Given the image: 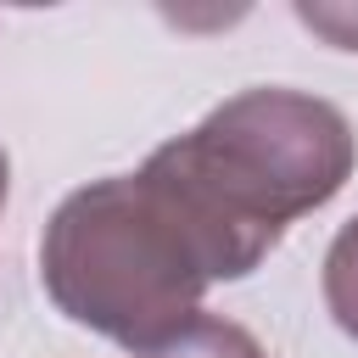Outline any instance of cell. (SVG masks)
<instances>
[{
  "mask_svg": "<svg viewBox=\"0 0 358 358\" xmlns=\"http://www.w3.org/2000/svg\"><path fill=\"white\" fill-rule=\"evenodd\" d=\"M6 173H11V168H6V151H0V207H6Z\"/></svg>",
  "mask_w": 358,
  "mask_h": 358,
  "instance_id": "cell-6",
  "label": "cell"
},
{
  "mask_svg": "<svg viewBox=\"0 0 358 358\" xmlns=\"http://www.w3.org/2000/svg\"><path fill=\"white\" fill-rule=\"evenodd\" d=\"M140 358H268V347L224 313H196L179 336H168L162 347H151Z\"/></svg>",
  "mask_w": 358,
  "mask_h": 358,
  "instance_id": "cell-3",
  "label": "cell"
},
{
  "mask_svg": "<svg viewBox=\"0 0 358 358\" xmlns=\"http://www.w3.org/2000/svg\"><path fill=\"white\" fill-rule=\"evenodd\" d=\"M352 123L302 90H241L140 168L201 224L218 274H252L296 218L352 179Z\"/></svg>",
  "mask_w": 358,
  "mask_h": 358,
  "instance_id": "cell-1",
  "label": "cell"
},
{
  "mask_svg": "<svg viewBox=\"0 0 358 358\" xmlns=\"http://www.w3.org/2000/svg\"><path fill=\"white\" fill-rule=\"evenodd\" d=\"M296 22H308L313 34H324L336 50H358V6H296Z\"/></svg>",
  "mask_w": 358,
  "mask_h": 358,
  "instance_id": "cell-5",
  "label": "cell"
},
{
  "mask_svg": "<svg viewBox=\"0 0 358 358\" xmlns=\"http://www.w3.org/2000/svg\"><path fill=\"white\" fill-rule=\"evenodd\" d=\"M39 280L73 324L129 352H151L201 313L207 285L224 274L201 224L134 168L78 185L50 213Z\"/></svg>",
  "mask_w": 358,
  "mask_h": 358,
  "instance_id": "cell-2",
  "label": "cell"
},
{
  "mask_svg": "<svg viewBox=\"0 0 358 358\" xmlns=\"http://www.w3.org/2000/svg\"><path fill=\"white\" fill-rule=\"evenodd\" d=\"M324 308L358 341V218H347L324 252Z\"/></svg>",
  "mask_w": 358,
  "mask_h": 358,
  "instance_id": "cell-4",
  "label": "cell"
}]
</instances>
